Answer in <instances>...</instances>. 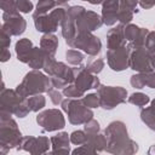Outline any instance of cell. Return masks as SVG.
I'll return each mask as SVG.
<instances>
[{
  "mask_svg": "<svg viewBox=\"0 0 155 155\" xmlns=\"http://www.w3.org/2000/svg\"><path fill=\"white\" fill-rule=\"evenodd\" d=\"M82 54L75 50H68L67 51V59L71 64H80L82 62Z\"/></svg>",
  "mask_w": 155,
  "mask_h": 155,
  "instance_id": "cell-21",
  "label": "cell"
},
{
  "mask_svg": "<svg viewBox=\"0 0 155 155\" xmlns=\"http://www.w3.org/2000/svg\"><path fill=\"white\" fill-rule=\"evenodd\" d=\"M139 31H140V28H138L137 25H127L125 29H124V34H125V39L126 40H130V41H134L137 39V36L139 35Z\"/></svg>",
  "mask_w": 155,
  "mask_h": 155,
  "instance_id": "cell-19",
  "label": "cell"
},
{
  "mask_svg": "<svg viewBox=\"0 0 155 155\" xmlns=\"http://www.w3.org/2000/svg\"><path fill=\"white\" fill-rule=\"evenodd\" d=\"M144 79H145V85L151 87V88H155V73H151V71H148V73H144Z\"/></svg>",
  "mask_w": 155,
  "mask_h": 155,
  "instance_id": "cell-31",
  "label": "cell"
},
{
  "mask_svg": "<svg viewBox=\"0 0 155 155\" xmlns=\"http://www.w3.org/2000/svg\"><path fill=\"white\" fill-rule=\"evenodd\" d=\"M98 130H99V125H98V122H97V121H94L93 119H91V120H88V121L86 122L85 131H86L87 136H93V134H97Z\"/></svg>",
  "mask_w": 155,
  "mask_h": 155,
  "instance_id": "cell-26",
  "label": "cell"
},
{
  "mask_svg": "<svg viewBox=\"0 0 155 155\" xmlns=\"http://www.w3.org/2000/svg\"><path fill=\"white\" fill-rule=\"evenodd\" d=\"M10 58V52H7V50L6 48H2V56H1V61L2 62H5V61H7Z\"/></svg>",
  "mask_w": 155,
  "mask_h": 155,
  "instance_id": "cell-33",
  "label": "cell"
},
{
  "mask_svg": "<svg viewBox=\"0 0 155 155\" xmlns=\"http://www.w3.org/2000/svg\"><path fill=\"white\" fill-rule=\"evenodd\" d=\"M128 102L132 103V104H136V105L142 107V105H145L149 102V97L147 94H144V93H140V92L139 93H133L128 98Z\"/></svg>",
  "mask_w": 155,
  "mask_h": 155,
  "instance_id": "cell-20",
  "label": "cell"
},
{
  "mask_svg": "<svg viewBox=\"0 0 155 155\" xmlns=\"http://www.w3.org/2000/svg\"><path fill=\"white\" fill-rule=\"evenodd\" d=\"M48 90H50V80H48V78H46L40 71L33 70V71H30V73H28L25 75L23 82L17 87L16 92L25 98L29 94L33 96V94L41 93V92L48 91Z\"/></svg>",
  "mask_w": 155,
  "mask_h": 155,
  "instance_id": "cell-1",
  "label": "cell"
},
{
  "mask_svg": "<svg viewBox=\"0 0 155 155\" xmlns=\"http://www.w3.org/2000/svg\"><path fill=\"white\" fill-rule=\"evenodd\" d=\"M150 63H151V65L155 68V54H151V53H150Z\"/></svg>",
  "mask_w": 155,
  "mask_h": 155,
  "instance_id": "cell-34",
  "label": "cell"
},
{
  "mask_svg": "<svg viewBox=\"0 0 155 155\" xmlns=\"http://www.w3.org/2000/svg\"><path fill=\"white\" fill-rule=\"evenodd\" d=\"M56 2L53 0H39L38 2V11L34 13V16H40V15H46L48 10H51Z\"/></svg>",
  "mask_w": 155,
  "mask_h": 155,
  "instance_id": "cell-18",
  "label": "cell"
},
{
  "mask_svg": "<svg viewBox=\"0 0 155 155\" xmlns=\"http://www.w3.org/2000/svg\"><path fill=\"white\" fill-rule=\"evenodd\" d=\"M151 108L155 110V99H154V101H153V103H151Z\"/></svg>",
  "mask_w": 155,
  "mask_h": 155,
  "instance_id": "cell-36",
  "label": "cell"
},
{
  "mask_svg": "<svg viewBox=\"0 0 155 155\" xmlns=\"http://www.w3.org/2000/svg\"><path fill=\"white\" fill-rule=\"evenodd\" d=\"M63 93H64L67 97H69V98H79V97H81V96L84 94V92H82L81 90H79L75 85H71V86L65 87V88L63 90Z\"/></svg>",
  "mask_w": 155,
  "mask_h": 155,
  "instance_id": "cell-22",
  "label": "cell"
},
{
  "mask_svg": "<svg viewBox=\"0 0 155 155\" xmlns=\"http://www.w3.org/2000/svg\"><path fill=\"white\" fill-rule=\"evenodd\" d=\"M33 45L28 39H22L16 44V52H17V57L21 62H25L28 63L31 53H33Z\"/></svg>",
  "mask_w": 155,
  "mask_h": 155,
  "instance_id": "cell-14",
  "label": "cell"
},
{
  "mask_svg": "<svg viewBox=\"0 0 155 155\" xmlns=\"http://www.w3.org/2000/svg\"><path fill=\"white\" fill-rule=\"evenodd\" d=\"M82 102H84V104H85L86 107H88V108H96V107L99 105V97H98L97 94L92 93V94L86 96V97L82 99Z\"/></svg>",
  "mask_w": 155,
  "mask_h": 155,
  "instance_id": "cell-24",
  "label": "cell"
},
{
  "mask_svg": "<svg viewBox=\"0 0 155 155\" xmlns=\"http://www.w3.org/2000/svg\"><path fill=\"white\" fill-rule=\"evenodd\" d=\"M63 109L69 114V121L71 124H82L87 122L88 120L92 119L93 114L84 104L82 101H73V99H67L62 103Z\"/></svg>",
  "mask_w": 155,
  "mask_h": 155,
  "instance_id": "cell-2",
  "label": "cell"
},
{
  "mask_svg": "<svg viewBox=\"0 0 155 155\" xmlns=\"http://www.w3.org/2000/svg\"><path fill=\"white\" fill-rule=\"evenodd\" d=\"M127 92L121 87L111 86H101L98 88L99 104L104 109H113L119 103H122L126 98Z\"/></svg>",
  "mask_w": 155,
  "mask_h": 155,
  "instance_id": "cell-3",
  "label": "cell"
},
{
  "mask_svg": "<svg viewBox=\"0 0 155 155\" xmlns=\"http://www.w3.org/2000/svg\"><path fill=\"white\" fill-rule=\"evenodd\" d=\"M36 121L45 131H54L64 127V117L57 109H50L38 115Z\"/></svg>",
  "mask_w": 155,
  "mask_h": 155,
  "instance_id": "cell-5",
  "label": "cell"
},
{
  "mask_svg": "<svg viewBox=\"0 0 155 155\" xmlns=\"http://www.w3.org/2000/svg\"><path fill=\"white\" fill-rule=\"evenodd\" d=\"M137 2H138V0H121L120 1V10H126V11L133 12Z\"/></svg>",
  "mask_w": 155,
  "mask_h": 155,
  "instance_id": "cell-30",
  "label": "cell"
},
{
  "mask_svg": "<svg viewBox=\"0 0 155 155\" xmlns=\"http://www.w3.org/2000/svg\"><path fill=\"white\" fill-rule=\"evenodd\" d=\"M130 65L132 69L139 73H148L151 71V63H150V53L144 47L136 48V51L130 56Z\"/></svg>",
  "mask_w": 155,
  "mask_h": 155,
  "instance_id": "cell-7",
  "label": "cell"
},
{
  "mask_svg": "<svg viewBox=\"0 0 155 155\" xmlns=\"http://www.w3.org/2000/svg\"><path fill=\"white\" fill-rule=\"evenodd\" d=\"M85 1H88V2H91V4H99V2H102L103 0H85Z\"/></svg>",
  "mask_w": 155,
  "mask_h": 155,
  "instance_id": "cell-35",
  "label": "cell"
},
{
  "mask_svg": "<svg viewBox=\"0 0 155 155\" xmlns=\"http://www.w3.org/2000/svg\"><path fill=\"white\" fill-rule=\"evenodd\" d=\"M16 6H17V8H18L19 11L25 12V13L33 10V4H31V1H29V0H18V1L16 2Z\"/></svg>",
  "mask_w": 155,
  "mask_h": 155,
  "instance_id": "cell-29",
  "label": "cell"
},
{
  "mask_svg": "<svg viewBox=\"0 0 155 155\" xmlns=\"http://www.w3.org/2000/svg\"><path fill=\"white\" fill-rule=\"evenodd\" d=\"M4 29L10 35H19L25 29V22L24 19L16 13H4Z\"/></svg>",
  "mask_w": 155,
  "mask_h": 155,
  "instance_id": "cell-10",
  "label": "cell"
},
{
  "mask_svg": "<svg viewBox=\"0 0 155 155\" xmlns=\"http://www.w3.org/2000/svg\"><path fill=\"white\" fill-rule=\"evenodd\" d=\"M71 142L74 144H82V143H86L88 137H87V133L82 132V131H75L71 133Z\"/></svg>",
  "mask_w": 155,
  "mask_h": 155,
  "instance_id": "cell-23",
  "label": "cell"
},
{
  "mask_svg": "<svg viewBox=\"0 0 155 155\" xmlns=\"http://www.w3.org/2000/svg\"><path fill=\"white\" fill-rule=\"evenodd\" d=\"M47 92H48V94L51 96V101L53 102V104H58V103L62 102V94H61L58 91H54L53 88L50 87V90H48Z\"/></svg>",
  "mask_w": 155,
  "mask_h": 155,
  "instance_id": "cell-32",
  "label": "cell"
},
{
  "mask_svg": "<svg viewBox=\"0 0 155 155\" xmlns=\"http://www.w3.org/2000/svg\"><path fill=\"white\" fill-rule=\"evenodd\" d=\"M65 1H68V0H58V4H63V2H65Z\"/></svg>",
  "mask_w": 155,
  "mask_h": 155,
  "instance_id": "cell-37",
  "label": "cell"
},
{
  "mask_svg": "<svg viewBox=\"0 0 155 155\" xmlns=\"http://www.w3.org/2000/svg\"><path fill=\"white\" fill-rule=\"evenodd\" d=\"M57 46H58V39L54 36V35H51V34H46L41 38V48L45 50L50 56L53 57L56 50H57Z\"/></svg>",
  "mask_w": 155,
  "mask_h": 155,
  "instance_id": "cell-15",
  "label": "cell"
},
{
  "mask_svg": "<svg viewBox=\"0 0 155 155\" xmlns=\"http://www.w3.org/2000/svg\"><path fill=\"white\" fill-rule=\"evenodd\" d=\"M119 1L117 0H105L103 5V16L102 21L107 25H113L117 21V15H119Z\"/></svg>",
  "mask_w": 155,
  "mask_h": 155,
  "instance_id": "cell-12",
  "label": "cell"
},
{
  "mask_svg": "<svg viewBox=\"0 0 155 155\" xmlns=\"http://www.w3.org/2000/svg\"><path fill=\"white\" fill-rule=\"evenodd\" d=\"M102 18L92 12V11H85L76 21V30L78 33H81V31H92V30H96L97 28H99L102 25Z\"/></svg>",
  "mask_w": 155,
  "mask_h": 155,
  "instance_id": "cell-9",
  "label": "cell"
},
{
  "mask_svg": "<svg viewBox=\"0 0 155 155\" xmlns=\"http://www.w3.org/2000/svg\"><path fill=\"white\" fill-rule=\"evenodd\" d=\"M51 142L53 143V145H54V147H57V145H59V147L68 145V143H69L68 134H67V133H59L58 136L53 137V138L51 139Z\"/></svg>",
  "mask_w": 155,
  "mask_h": 155,
  "instance_id": "cell-27",
  "label": "cell"
},
{
  "mask_svg": "<svg viewBox=\"0 0 155 155\" xmlns=\"http://www.w3.org/2000/svg\"><path fill=\"white\" fill-rule=\"evenodd\" d=\"M130 46L108 51V63L113 70H124L130 64Z\"/></svg>",
  "mask_w": 155,
  "mask_h": 155,
  "instance_id": "cell-6",
  "label": "cell"
},
{
  "mask_svg": "<svg viewBox=\"0 0 155 155\" xmlns=\"http://www.w3.org/2000/svg\"><path fill=\"white\" fill-rule=\"evenodd\" d=\"M28 105H29V109L30 110L36 111V110L44 108V105H45V98L42 96L35 94V96H33V97H30L28 99Z\"/></svg>",
  "mask_w": 155,
  "mask_h": 155,
  "instance_id": "cell-17",
  "label": "cell"
},
{
  "mask_svg": "<svg viewBox=\"0 0 155 155\" xmlns=\"http://www.w3.org/2000/svg\"><path fill=\"white\" fill-rule=\"evenodd\" d=\"M74 74H75V86L85 92L86 90L90 88H97L99 86V80L90 74V70L85 67H79L74 68Z\"/></svg>",
  "mask_w": 155,
  "mask_h": 155,
  "instance_id": "cell-8",
  "label": "cell"
},
{
  "mask_svg": "<svg viewBox=\"0 0 155 155\" xmlns=\"http://www.w3.org/2000/svg\"><path fill=\"white\" fill-rule=\"evenodd\" d=\"M1 7H2V10L5 11V12H10V13H16V8H17V6H16V2H15V0H1Z\"/></svg>",
  "mask_w": 155,
  "mask_h": 155,
  "instance_id": "cell-28",
  "label": "cell"
},
{
  "mask_svg": "<svg viewBox=\"0 0 155 155\" xmlns=\"http://www.w3.org/2000/svg\"><path fill=\"white\" fill-rule=\"evenodd\" d=\"M34 22L38 31H45V33H51L57 30L58 24H61V21L56 18L52 13L50 16L47 15H40V16H34Z\"/></svg>",
  "mask_w": 155,
  "mask_h": 155,
  "instance_id": "cell-11",
  "label": "cell"
},
{
  "mask_svg": "<svg viewBox=\"0 0 155 155\" xmlns=\"http://www.w3.org/2000/svg\"><path fill=\"white\" fill-rule=\"evenodd\" d=\"M108 46L109 50H115L121 46H125V34L122 25H117L113 28L108 33Z\"/></svg>",
  "mask_w": 155,
  "mask_h": 155,
  "instance_id": "cell-13",
  "label": "cell"
},
{
  "mask_svg": "<svg viewBox=\"0 0 155 155\" xmlns=\"http://www.w3.org/2000/svg\"><path fill=\"white\" fill-rule=\"evenodd\" d=\"M140 116H142V120L151 128V130H155V110L150 107V108H145L140 111Z\"/></svg>",
  "mask_w": 155,
  "mask_h": 155,
  "instance_id": "cell-16",
  "label": "cell"
},
{
  "mask_svg": "<svg viewBox=\"0 0 155 155\" xmlns=\"http://www.w3.org/2000/svg\"><path fill=\"white\" fill-rule=\"evenodd\" d=\"M67 44H69L73 47L81 48L92 56L97 54L101 51V41L98 40V38L90 34V31L78 33V35H75L71 40L67 41Z\"/></svg>",
  "mask_w": 155,
  "mask_h": 155,
  "instance_id": "cell-4",
  "label": "cell"
},
{
  "mask_svg": "<svg viewBox=\"0 0 155 155\" xmlns=\"http://www.w3.org/2000/svg\"><path fill=\"white\" fill-rule=\"evenodd\" d=\"M103 65H104L103 61L98 58V59H91V61L88 62V64H87L86 68H87L90 71H92V73H99V71L102 70Z\"/></svg>",
  "mask_w": 155,
  "mask_h": 155,
  "instance_id": "cell-25",
  "label": "cell"
}]
</instances>
